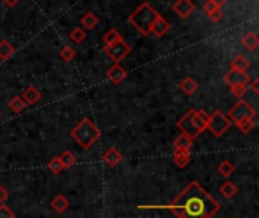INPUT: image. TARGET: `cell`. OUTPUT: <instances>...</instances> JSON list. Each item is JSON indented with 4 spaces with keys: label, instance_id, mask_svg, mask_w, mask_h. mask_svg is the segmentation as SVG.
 Segmentation results:
<instances>
[{
    "label": "cell",
    "instance_id": "8992f818",
    "mask_svg": "<svg viewBox=\"0 0 259 218\" xmlns=\"http://www.w3.org/2000/svg\"><path fill=\"white\" fill-rule=\"evenodd\" d=\"M256 117V109L246 100L241 99L236 105H233L229 109V114L228 118L232 123H238L241 120H246V118H255Z\"/></svg>",
    "mask_w": 259,
    "mask_h": 218
},
{
    "label": "cell",
    "instance_id": "d4e9b609",
    "mask_svg": "<svg viewBox=\"0 0 259 218\" xmlns=\"http://www.w3.org/2000/svg\"><path fill=\"white\" fill-rule=\"evenodd\" d=\"M59 159H61L62 165H64V170H65V168H72V167H75V165H76V162H78L75 153L70 152V150H65V152L59 156Z\"/></svg>",
    "mask_w": 259,
    "mask_h": 218
},
{
    "label": "cell",
    "instance_id": "7a4b0ae2",
    "mask_svg": "<svg viewBox=\"0 0 259 218\" xmlns=\"http://www.w3.org/2000/svg\"><path fill=\"white\" fill-rule=\"evenodd\" d=\"M209 121V115L206 114L203 109H189L186 114L181 117V120L176 123L178 129L186 135L188 138H191L193 141L206 131Z\"/></svg>",
    "mask_w": 259,
    "mask_h": 218
},
{
    "label": "cell",
    "instance_id": "ffe728a7",
    "mask_svg": "<svg viewBox=\"0 0 259 218\" xmlns=\"http://www.w3.org/2000/svg\"><path fill=\"white\" fill-rule=\"evenodd\" d=\"M249 67H250V62L247 61L244 54H238V56H235L231 62V68L238 70V71H247Z\"/></svg>",
    "mask_w": 259,
    "mask_h": 218
},
{
    "label": "cell",
    "instance_id": "9c48e42d",
    "mask_svg": "<svg viewBox=\"0 0 259 218\" xmlns=\"http://www.w3.org/2000/svg\"><path fill=\"white\" fill-rule=\"evenodd\" d=\"M171 8L181 18H188L189 15L194 12L196 5L193 3V0H176Z\"/></svg>",
    "mask_w": 259,
    "mask_h": 218
},
{
    "label": "cell",
    "instance_id": "484cf974",
    "mask_svg": "<svg viewBox=\"0 0 259 218\" xmlns=\"http://www.w3.org/2000/svg\"><path fill=\"white\" fill-rule=\"evenodd\" d=\"M218 173L223 176V177H231L235 171V165L231 162V161H223L220 165H218Z\"/></svg>",
    "mask_w": 259,
    "mask_h": 218
},
{
    "label": "cell",
    "instance_id": "44dd1931",
    "mask_svg": "<svg viewBox=\"0 0 259 218\" xmlns=\"http://www.w3.org/2000/svg\"><path fill=\"white\" fill-rule=\"evenodd\" d=\"M15 52V47L8 41V40H2L0 41V59L6 61L9 59Z\"/></svg>",
    "mask_w": 259,
    "mask_h": 218
},
{
    "label": "cell",
    "instance_id": "5b68a950",
    "mask_svg": "<svg viewBox=\"0 0 259 218\" xmlns=\"http://www.w3.org/2000/svg\"><path fill=\"white\" fill-rule=\"evenodd\" d=\"M232 126V121L228 118L226 114H223L221 111H215L212 115H209V121H208V129L215 138H221L224 134H226Z\"/></svg>",
    "mask_w": 259,
    "mask_h": 218
},
{
    "label": "cell",
    "instance_id": "5bb4252c",
    "mask_svg": "<svg viewBox=\"0 0 259 218\" xmlns=\"http://www.w3.org/2000/svg\"><path fill=\"white\" fill-rule=\"evenodd\" d=\"M173 162H175V165L179 168H186L189 164H191V152L175 150L173 152Z\"/></svg>",
    "mask_w": 259,
    "mask_h": 218
},
{
    "label": "cell",
    "instance_id": "74e56055",
    "mask_svg": "<svg viewBox=\"0 0 259 218\" xmlns=\"http://www.w3.org/2000/svg\"><path fill=\"white\" fill-rule=\"evenodd\" d=\"M212 2H214V5L220 9L221 6H224V5H226V2H228V0H212Z\"/></svg>",
    "mask_w": 259,
    "mask_h": 218
},
{
    "label": "cell",
    "instance_id": "d590c367",
    "mask_svg": "<svg viewBox=\"0 0 259 218\" xmlns=\"http://www.w3.org/2000/svg\"><path fill=\"white\" fill-rule=\"evenodd\" d=\"M2 2L8 8H14V6H17V3H20V0H2Z\"/></svg>",
    "mask_w": 259,
    "mask_h": 218
},
{
    "label": "cell",
    "instance_id": "277c9868",
    "mask_svg": "<svg viewBox=\"0 0 259 218\" xmlns=\"http://www.w3.org/2000/svg\"><path fill=\"white\" fill-rule=\"evenodd\" d=\"M100 135L102 134L99 131V127L90 118H82L70 131V136L85 150L93 147L96 141L100 138Z\"/></svg>",
    "mask_w": 259,
    "mask_h": 218
},
{
    "label": "cell",
    "instance_id": "9a60e30c",
    "mask_svg": "<svg viewBox=\"0 0 259 218\" xmlns=\"http://www.w3.org/2000/svg\"><path fill=\"white\" fill-rule=\"evenodd\" d=\"M173 149L179 150V152H191V149H193V139L188 138L183 134H181L175 139V142H173Z\"/></svg>",
    "mask_w": 259,
    "mask_h": 218
},
{
    "label": "cell",
    "instance_id": "ba28073f",
    "mask_svg": "<svg viewBox=\"0 0 259 218\" xmlns=\"http://www.w3.org/2000/svg\"><path fill=\"white\" fill-rule=\"evenodd\" d=\"M224 82L229 86H236V85H247L250 82V76L246 71H238V70H229L224 75Z\"/></svg>",
    "mask_w": 259,
    "mask_h": 218
},
{
    "label": "cell",
    "instance_id": "836d02e7",
    "mask_svg": "<svg viewBox=\"0 0 259 218\" xmlns=\"http://www.w3.org/2000/svg\"><path fill=\"white\" fill-rule=\"evenodd\" d=\"M206 17H208L212 23H218V22L221 20L223 14H221V11H220V9H217V11H214V12H211V14H206Z\"/></svg>",
    "mask_w": 259,
    "mask_h": 218
},
{
    "label": "cell",
    "instance_id": "e575fe53",
    "mask_svg": "<svg viewBox=\"0 0 259 218\" xmlns=\"http://www.w3.org/2000/svg\"><path fill=\"white\" fill-rule=\"evenodd\" d=\"M8 197H9V191L3 185H0V205H3L8 200Z\"/></svg>",
    "mask_w": 259,
    "mask_h": 218
},
{
    "label": "cell",
    "instance_id": "52a82bcc",
    "mask_svg": "<svg viewBox=\"0 0 259 218\" xmlns=\"http://www.w3.org/2000/svg\"><path fill=\"white\" fill-rule=\"evenodd\" d=\"M103 52H105V54L109 59L114 61V64H118L120 61H123L128 54L132 52V47L125 40H120L115 44L105 46V47H103Z\"/></svg>",
    "mask_w": 259,
    "mask_h": 218
},
{
    "label": "cell",
    "instance_id": "3957f363",
    "mask_svg": "<svg viewBox=\"0 0 259 218\" xmlns=\"http://www.w3.org/2000/svg\"><path fill=\"white\" fill-rule=\"evenodd\" d=\"M158 15H159V12L156 9H155L149 2H144L129 15L128 22L143 36H149L150 27L155 22V18H156Z\"/></svg>",
    "mask_w": 259,
    "mask_h": 218
},
{
    "label": "cell",
    "instance_id": "f1b7e54d",
    "mask_svg": "<svg viewBox=\"0 0 259 218\" xmlns=\"http://www.w3.org/2000/svg\"><path fill=\"white\" fill-rule=\"evenodd\" d=\"M59 58L65 62H72L76 58V50L70 46H65L59 50Z\"/></svg>",
    "mask_w": 259,
    "mask_h": 218
},
{
    "label": "cell",
    "instance_id": "f35d334b",
    "mask_svg": "<svg viewBox=\"0 0 259 218\" xmlns=\"http://www.w3.org/2000/svg\"><path fill=\"white\" fill-rule=\"evenodd\" d=\"M232 218H233V217H232Z\"/></svg>",
    "mask_w": 259,
    "mask_h": 218
},
{
    "label": "cell",
    "instance_id": "4316f807",
    "mask_svg": "<svg viewBox=\"0 0 259 218\" xmlns=\"http://www.w3.org/2000/svg\"><path fill=\"white\" fill-rule=\"evenodd\" d=\"M255 118H246V120H241L238 123H235V126L238 127V129L243 132V134H250L253 131V127H255Z\"/></svg>",
    "mask_w": 259,
    "mask_h": 218
},
{
    "label": "cell",
    "instance_id": "1f68e13d",
    "mask_svg": "<svg viewBox=\"0 0 259 218\" xmlns=\"http://www.w3.org/2000/svg\"><path fill=\"white\" fill-rule=\"evenodd\" d=\"M0 218H15V214L9 206L0 205Z\"/></svg>",
    "mask_w": 259,
    "mask_h": 218
},
{
    "label": "cell",
    "instance_id": "4dcf8cb0",
    "mask_svg": "<svg viewBox=\"0 0 259 218\" xmlns=\"http://www.w3.org/2000/svg\"><path fill=\"white\" fill-rule=\"evenodd\" d=\"M246 91H247V85H236V86H231V93L235 96V97H238V99H241L244 94H246Z\"/></svg>",
    "mask_w": 259,
    "mask_h": 218
},
{
    "label": "cell",
    "instance_id": "ac0fdd59",
    "mask_svg": "<svg viewBox=\"0 0 259 218\" xmlns=\"http://www.w3.org/2000/svg\"><path fill=\"white\" fill-rule=\"evenodd\" d=\"M80 25L86 30H93L99 25V17L94 12H85L80 18Z\"/></svg>",
    "mask_w": 259,
    "mask_h": 218
},
{
    "label": "cell",
    "instance_id": "e0dca14e",
    "mask_svg": "<svg viewBox=\"0 0 259 218\" xmlns=\"http://www.w3.org/2000/svg\"><path fill=\"white\" fill-rule=\"evenodd\" d=\"M179 88L182 93H185L186 96H193L196 91L199 89V83L196 79L193 78H185L181 83H179Z\"/></svg>",
    "mask_w": 259,
    "mask_h": 218
},
{
    "label": "cell",
    "instance_id": "30bf717a",
    "mask_svg": "<svg viewBox=\"0 0 259 218\" xmlns=\"http://www.w3.org/2000/svg\"><path fill=\"white\" fill-rule=\"evenodd\" d=\"M106 78L114 83V85H118L122 83L126 78H128V73L126 70L120 65V64H114L108 71H106Z\"/></svg>",
    "mask_w": 259,
    "mask_h": 218
},
{
    "label": "cell",
    "instance_id": "7402d4cb",
    "mask_svg": "<svg viewBox=\"0 0 259 218\" xmlns=\"http://www.w3.org/2000/svg\"><path fill=\"white\" fill-rule=\"evenodd\" d=\"M8 106H9V109L12 112H15V114H20V112H23L25 109H26V102L22 99V96H15V97H12L11 100H9V103H8Z\"/></svg>",
    "mask_w": 259,
    "mask_h": 218
},
{
    "label": "cell",
    "instance_id": "603a6c76",
    "mask_svg": "<svg viewBox=\"0 0 259 218\" xmlns=\"http://www.w3.org/2000/svg\"><path fill=\"white\" fill-rule=\"evenodd\" d=\"M120 40H123L122 33H120L117 29H109L105 35H103V43H105V46H111V44H115L118 43Z\"/></svg>",
    "mask_w": 259,
    "mask_h": 218
},
{
    "label": "cell",
    "instance_id": "7c38bea8",
    "mask_svg": "<svg viewBox=\"0 0 259 218\" xmlns=\"http://www.w3.org/2000/svg\"><path fill=\"white\" fill-rule=\"evenodd\" d=\"M102 159L108 167H117L118 164L123 161V155L120 153L115 147H109L105 153H103Z\"/></svg>",
    "mask_w": 259,
    "mask_h": 218
},
{
    "label": "cell",
    "instance_id": "d6986e66",
    "mask_svg": "<svg viewBox=\"0 0 259 218\" xmlns=\"http://www.w3.org/2000/svg\"><path fill=\"white\" fill-rule=\"evenodd\" d=\"M241 44H243L247 50H255L259 46V38L255 32H247L243 38H241Z\"/></svg>",
    "mask_w": 259,
    "mask_h": 218
},
{
    "label": "cell",
    "instance_id": "2e32d148",
    "mask_svg": "<svg viewBox=\"0 0 259 218\" xmlns=\"http://www.w3.org/2000/svg\"><path fill=\"white\" fill-rule=\"evenodd\" d=\"M50 206L53 208V211H56L58 214H64L68 208H70V202H68V198H65L62 194H58L50 202Z\"/></svg>",
    "mask_w": 259,
    "mask_h": 218
},
{
    "label": "cell",
    "instance_id": "d6a6232c",
    "mask_svg": "<svg viewBox=\"0 0 259 218\" xmlns=\"http://www.w3.org/2000/svg\"><path fill=\"white\" fill-rule=\"evenodd\" d=\"M218 8L214 5V2L212 0H206V2L203 3V11L206 12V14H211V12H214V11H217Z\"/></svg>",
    "mask_w": 259,
    "mask_h": 218
},
{
    "label": "cell",
    "instance_id": "8d00e7d4",
    "mask_svg": "<svg viewBox=\"0 0 259 218\" xmlns=\"http://www.w3.org/2000/svg\"><path fill=\"white\" fill-rule=\"evenodd\" d=\"M250 85H252V89H253V93H255V94H258V93H259V79L256 78V79H255V81H253V82H252Z\"/></svg>",
    "mask_w": 259,
    "mask_h": 218
},
{
    "label": "cell",
    "instance_id": "4fadbf2b",
    "mask_svg": "<svg viewBox=\"0 0 259 218\" xmlns=\"http://www.w3.org/2000/svg\"><path fill=\"white\" fill-rule=\"evenodd\" d=\"M22 99L26 102V105L29 106H33V105H37L40 100H41V93H40V89L37 86H27L25 91H23V94H22Z\"/></svg>",
    "mask_w": 259,
    "mask_h": 218
},
{
    "label": "cell",
    "instance_id": "cb8c5ba5",
    "mask_svg": "<svg viewBox=\"0 0 259 218\" xmlns=\"http://www.w3.org/2000/svg\"><path fill=\"white\" fill-rule=\"evenodd\" d=\"M220 192L223 194V197H226V198H233L236 194H238V188L236 185L233 184V182H224V184L220 187Z\"/></svg>",
    "mask_w": 259,
    "mask_h": 218
},
{
    "label": "cell",
    "instance_id": "8fae6325",
    "mask_svg": "<svg viewBox=\"0 0 259 218\" xmlns=\"http://www.w3.org/2000/svg\"><path fill=\"white\" fill-rule=\"evenodd\" d=\"M168 30H170V23L159 14L156 18H155V22H153V25L150 27V33H153L155 36L161 38V36H164Z\"/></svg>",
    "mask_w": 259,
    "mask_h": 218
},
{
    "label": "cell",
    "instance_id": "f546056e",
    "mask_svg": "<svg viewBox=\"0 0 259 218\" xmlns=\"http://www.w3.org/2000/svg\"><path fill=\"white\" fill-rule=\"evenodd\" d=\"M86 38V32L82 29V27H75L72 32H70V40L75 43V44H82Z\"/></svg>",
    "mask_w": 259,
    "mask_h": 218
},
{
    "label": "cell",
    "instance_id": "83f0119b",
    "mask_svg": "<svg viewBox=\"0 0 259 218\" xmlns=\"http://www.w3.org/2000/svg\"><path fill=\"white\" fill-rule=\"evenodd\" d=\"M47 168L53 173V174H61L64 171V165H62V162L59 159V156H55V158H52L47 164Z\"/></svg>",
    "mask_w": 259,
    "mask_h": 218
},
{
    "label": "cell",
    "instance_id": "6da1fadb",
    "mask_svg": "<svg viewBox=\"0 0 259 218\" xmlns=\"http://www.w3.org/2000/svg\"><path fill=\"white\" fill-rule=\"evenodd\" d=\"M167 209L178 218H212L220 211V203L206 191L199 182H191L171 203L165 206H138Z\"/></svg>",
    "mask_w": 259,
    "mask_h": 218
}]
</instances>
